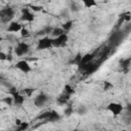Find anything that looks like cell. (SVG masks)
I'll list each match as a JSON object with an SVG mask.
<instances>
[{"mask_svg": "<svg viewBox=\"0 0 131 131\" xmlns=\"http://www.w3.org/2000/svg\"><path fill=\"white\" fill-rule=\"evenodd\" d=\"M113 87H114V85H113L110 81H104V82H103V90H104V91L110 90V89H112Z\"/></svg>", "mask_w": 131, "mask_h": 131, "instance_id": "27", "label": "cell"}, {"mask_svg": "<svg viewBox=\"0 0 131 131\" xmlns=\"http://www.w3.org/2000/svg\"><path fill=\"white\" fill-rule=\"evenodd\" d=\"M70 98H71V95H69V94H67V93L63 92L62 94H60V95L57 97L56 102H57L59 105H64V104L68 103V101L70 100Z\"/></svg>", "mask_w": 131, "mask_h": 131, "instance_id": "14", "label": "cell"}, {"mask_svg": "<svg viewBox=\"0 0 131 131\" xmlns=\"http://www.w3.org/2000/svg\"><path fill=\"white\" fill-rule=\"evenodd\" d=\"M126 111L128 112V114H131V103H128L126 106Z\"/></svg>", "mask_w": 131, "mask_h": 131, "instance_id": "33", "label": "cell"}, {"mask_svg": "<svg viewBox=\"0 0 131 131\" xmlns=\"http://www.w3.org/2000/svg\"><path fill=\"white\" fill-rule=\"evenodd\" d=\"M30 50V45L26 42H18L17 45L14 47V53L17 56L26 55Z\"/></svg>", "mask_w": 131, "mask_h": 131, "instance_id": "5", "label": "cell"}, {"mask_svg": "<svg viewBox=\"0 0 131 131\" xmlns=\"http://www.w3.org/2000/svg\"><path fill=\"white\" fill-rule=\"evenodd\" d=\"M8 93L12 96V98H13V104H14V105L20 106V105L24 104V102H25V97H24L19 92H17L16 89H15L13 86H10V87H9Z\"/></svg>", "mask_w": 131, "mask_h": 131, "instance_id": "2", "label": "cell"}, {"mask_svg": "<svg viewBox=\"0 0 131 131\" xmlns=\"http://www.w3.org/2000/svg\"><path fill=\"white\" fill-rule=\"evenodd\" d=\"M70 9L74 12H77L80 10V6L76 3V2H71V5H70Z\"/></svg>", "mask_w": 131, "mask_h": 131, "instance_id": "26", "label": "cell"}, {"mask_svg": "<svg viewBox=\"0 0 131 131\" xmlns=\"http://www.w3.org/2000/svg\"><path fill=\"white\" fill-rule=\"evenodd\" d=\"M106 110L110 111L114 116H119V115L123 112L124 107H123V105H122L121 103H119V102H111V103H108V105L106 106Z\"/></svg>", "mask_w": 131, "mask_h": 131, "instance_id": "6", "label": "cell"}, {"mask_svg": "<svg viewBox=\"0 0 131 131\" xmlns=\"http://www.w3.org/2000/svg\"><path fill=\"white\" fill-rule=\"evenodd\" d=\"M76 112H77L78 115H80V116H84V115H86V113H87V107H86L85 105H80Z\"/></svg>", "mask_w": 131, "mask_h": 131, "instance_id": "23", "label": "cell"}, {"mask_svg": "<svg viewBox=\"0 0 131 131\" xmlns=\"http://www.w3.org/2000/svg\"><path fill=\"white\" fill-rule=\"evenodd\" d=\"M62 34H66V32L63 31L62 28H54L53 31H52V33H51V35H52L54 38L59 37V36H61Z\"/></svg>", "mask_w": 131, "mask_h": 131, "instance_id": "17", "label": "cell"}, {"mask_svg": "<svg viewBox=\"0 0 131 131\" xmlns=\"http://www.w3.org/2000/svg\"><path fill=\"white\" fill-rule=\"evenodd\" d=\"M23 91L25 92V94H26L28 97H30V96H32V94L34 93L35 89H34V88H29V87H26V88H24V89H23Z\"/></svg>", "mask_w": 131, "mask_h": 131, "instance_id": "24", "label": "cell"}, {"mask_svg": "<svg viewBox=\"0 0 131 131\" xmlns=\"http://www.w3.org/2000/svg\"><path fill=\"white\" fill-rule=\"evenodd\" d=\"M125 32L123 31V30H115L112 34H111V36H110V38H108V46L113 49V48H116V47H118L121 43H122V41H123V39H124V37H125V34H124Z\"/></svg>", "mask_w": 131, "mask_h": 131, "instance_id": "1", "label": "cell"}, {"mask_svg": "<svg viewBox=\"0 0 131 131\" xmlns=\"http://www.w3.org/2000/svg\"><path fill=\"white\" fill-rule=\"evenodd\" d=\"M28 127H29V123L28 122H23L15 131H25V130L28 129Z\"/></svg>", "mask_w": 131, "mask_h": 131, "instance_id": "25", "label": "cell"}, {"mask_svg": "<svg viewBox=\"0 0 131 131\" xmlns=\"http://www.w3.org/2000/svg\"><path fill=\"white\" fill-rule=\"evenodd\" d=\"M20 19H21L23 21H29V23H31V21H33V20L35 19V15L30 11L29 8L24 7V8H21Z\"/></svg>", "mask_w": 131, "mask_h": 131, "instance_id": "9", "label": "cell"}, {"mask_svg": "<svg viewBox=\"0 0 131 131\" xmlns=\"http://www.w3.org/2000/svg\"><path fill=\"white\" fill-rule=\"evenodd\" d=\"M15 68H16V69H18L19 71H21V72H23V73H25V74H28V73H30V72L32 71L31 66H30V64H29V62H28L27 60H25V59L17 61V62H16V64H15Z\"/></svg>", "mask_w": 131, "mask_h": 131, "instance_id": "10", "label": "cell"}, {"mask_svg": "<svg viewBox=\"0 0 131 131\" xmlns=\"http://www.w3.org/2000/svg\"><path fill=\"white\" fill-rule=\"evenodd\" d=\"M31 9H33L34 11H40L42 10V6H37V5H30Z\"/></svg>", "mask_w": 131, "mask_h": 131, "instance_id": "30", "label": "cell"}, {"mask_svg": "<svg viewBox=\"0 0 131 131\" xmlns=\"http://www.w3.org/2000/svg\"><path fill=\"white\" fill-rule=\"evenodd\" d=\"M63 92L67 93V94H69V95H72V94L75 93V90H74V88H73L71 85L67 84V85L63 87Z\"/></svg>", "mask_w": 131, "mask_h": 131, "instance_id": "22", "label": "cell"}, {"mask_svg": "<svg viewBox=\"0 0 131 131\" xmlns=\"http://www.w3.org/2000/svg\"><path fill=\"white\" fill-rule=\"evenodd\" d=\"M131 20V13L126 11L125 12V21H130Z\"/></svg>", "mask_w": 131, "mask_h": 131, "instance_id": "31", "label": "cell"}, {"mask_svg": "<svg viewBox=\"0 0 131 131\" xmlns=\"http://www.w3.org/2000/svg\"><path fill=\"white\" fill-rule=\"evenodd\" d=\"M21 123H23V122H21V121H20L19 119H15V124H16L17 126H19V125H20Z\"/></svg>", "mask_w": 131, "mask_h": 131, "instance_id": "34", "label": "cell"}, {"mask_svg": "<svg viewBox=\"0 0 131 131\" xmlns=\"http://www.w3.org/2000/svg\"><path fill=\"white\" fill-rule=\"evenodd\" d=\"M73 131H84V130H79V129H75V130H73Z\"/></svg>", "mask_w": 131, "mask_h": 131, "instance_id": "36", "label": "cell"}, {"mask_svg": "<svg viewBox=\"0 0 131 131\" xmlns=\"http://www.w3.org/2000/svg\"><path fill=\"white\" fill-rule=\"evenodd\" d=\"M0 59H1V60H6V59H7V55H6L3 51L0 52Z\"/></svg>", "mask_w": 131, "mask_h": 131, "instance_id": "32", "label": "cell"}, {"mask_svg": "<svg viewBox=\"0 0 131 131\" xmlns=\"http://www.w3.org/2000/svg\"><path fill=\"white\" fill-rule=\"evenodd\" d=\"M82 3L84 4V6H85L86 8H90V7H92V6H96V5H97V2L94 1V0H83Z\"/></svg>", "mask_w": 131, "mask_h": 131, "instance_id": "18", "label": "cell"}, {"mask_svg": "<svg viewBox=\"0 0 131 131\" xmlns=\"http://www.w3.org/2000/svg\"><path fill=\"white\" fill-rule=\"evenodd\" d=\"M73 24H74V20H68V21H66V23H63V24L61 25V28H62V29H63V31L67 33L68 31H70V30H71V28H72Z\"/></svg>", "mask_w": 131, "mask_h": 131, "instance_id": "19", "label": "cell"}, {"mask_svg": "<svg viewBox=\"0 0 131 131\" xmlns=\"http://www.w3.org/2000/svg\"><path fill=\"white\" fill-rule=\"evenodd\" d=\"M82 54L81 53H77V55L70 61L71 63H74V64H76V66H79L80 63H81V60H82Z\"/></svg>", "mask_w": 131, "mask_h": 131, "instance_id": "20", "label": "cell"}, {"mask_svg": "<svg viewBox=\"0 0 131 131\" xmlns=\"http://www.w3.org/2000/svg\"><path fill=\"white\" fill-rule=\"evenodd\" d=\"M23 28H24V27H23L19 23H17V21H11V23L9 24L8 28H7V32H11V33L20 32Z\"/></svg>", "mask_w": 131, "mask_h": 131, "instance_id": "13", "label": "cell"}, {"mask_svg": "<svg viewBox=\"0 0 131 131\" xmlns=\"http://www.w3.org/2000/svg\"><path fill=\"white\" fill-rule=\"evenodd\" d=\"M58 131H61V130H58Z\"/></svg>", "mask_w": 131, "mask_h": 131, "instance_id": "37", "label": "cell"}, {"mask_svg": "<svg viewBox=\"0 0 131 131\" xmlns=\"http://www.w3.org/2000/svg\"><path fill=\"white\" fill-rule=\"evenodd\" d=\"M48 100H49V97H48L45 93L41 92V93H39V94L34 98V104H35L37 107H42L43 105H45V103H46Z\"/></svg>", "mask_w": 131, "mask_h": 131, "instance_id": "8", "label": "cell"}, {"mask_svg": "<svg viewBox=\"0 0 131 131\" xmlns=\"http://www.w3.org/2000/svg\"><path fill=\"white\" fill-rule=\"evenodd\" d=\"M53 47L52 46V38L45 36L41 39L38 40V44H37V50H44V49H49Z\"/></svg>", "mask_w": 131, "mask_h": 131, "instance_id": "4", "label": "cell"}, {"mask_svg": "<svg viewBox=\"0 0 131 131\" xmlns=\"http://www.w3.org/2000/svg\"><path fill=\"white\" fill-rule=\"evenodd\" d=\"M51 115H52V111H47V112H44V113L40 114L39 116H37L36 119L37 120H43V122H45L51 117Z\"/></svg>", "mask_w": 131, "mask_h": 131, "instance_id": "16", "label": "cell"}, {"mask_svg": "<svg viewBox=\"0 0 131 131\" xmlns=\"http://www.w3.org/2000/svg\"><path fill=\"white\" fill-rule=\"evenodd\" d=\"M59 120H60L59 114H58L56 111H53V110H52V115H51V117H50L47 121L43 122L42 124H45V123H54V122H57V121H59Z\"/></svg>", "mask_w": 131, "mask_h": 131, "instance_id": "15", "label": "cell"}, {"mask_svg": "<svg viewBox=\"0 0 131 131\" xmlns=\"http://www.w3.org/2000/svg\"><path fill=\"white\" fill-rule=\"evenodd\" d=\"M130 66H131V56H129V57H127V58H122V59H120V61H119V67H120V69H121L123 72H125V73L128 72Z\"/></svg>", "mask_w": 131, "mask_h": 131, "instance_id": "12", "label": "cell"}, {"mask_svg": "<svg viewBox=\"0 0 131 131\" xmlns=\"http://www.w3.org/2000/svg\"><path fill=\"white\" fill-rule=\"evenodd\" d=\"M14 16V10L12 7L8 6L5 8H2L0 10V19L2 23H8L10 21Z\"/></svg>", "mask_w": 131, "mask_h": 131, "instance_id": "3", "label": "cell"}, {"mask_svg": "<svg viewBox=\"0 0 131 131\" xmlns=\"http://www.w3.org/2000/svg\"><path fill=\"white\" fill-rule=\"evenodd\" d=\"M2 101H3L4 103H6V104H8V105H12V104H13V98H12V96H8V97H4V98L2 99Z\"/></svg>", "mask_w": 131, "mask_h": 131, "instance_id": "28", "label": "cell"}, {"mask_svg": "<svg viewBox=\"0 0 131 131\" xmlns=\"http://www.w3.org/2000/svg\"><path fill=\"white\" fill-rule=\"evenodd\" d=\"M68 40H69V37H68L67 33L62 34L59 37L52 38V46L53 47H63V46H66Z\"/></svg>", "mask_w": 131, "mask_h": 131, "instance_id": "7", "label": "cell"}, {"mask_svg": "<svg viewBox=\"0 0 131 131\" xmlns=\"http://www.w3.org/2000/svg\"><path fill=\"white\" fill-rule=\"evenodd\" d=\"M20 36L23 38H27V37H30V32L28 31V29L26 28H23L21 31H20Z\"/></svg>", "mask_w": 131, "mask_h": 131, "instance_id": "29", "label": "cell"}, {"mask_svg": "<svg viewBox=\"0 0 131 131\" xmlns=\"http://www.w3.org/2000/svg\"><path fill=\"white\" fill-rule=\"evenodd\" d=\"M97 53H98V49H96L94 52H91V53H86V54H84V55L82 56V60H81V63H80V64L89 63V62L93 61V59H94V57H96ZM80 64H79V66H80Z\"/></svg>", "mask_w": 131, "mask_h": 131, "instance_id": "11", "label": "cell"}, {"mask_svg": "<svg viewBox=\"0 0 131 131\" xmlns=\"http://www.w3.org/2000/svg\"><path fill=\"white\" fill-rule=\"evenodd\" d=\"M128 117H129V119H130V121H131V114H128Z\"/></svg>", "mask_w": 131, "mask_h": 131, "instance_id": "35", "label": "cell"}, {"mask_svg": "<svg viewBox=\"0 0 131 131\" xmlns=\"http://www.w3.org/2000/svg\"><path fill=\"white\" fill-rule=\"evenodd\" d=\"M73 113H74V107H73V105H71V104H69V105L64 108V111H63V114H64L66 117H70V116H72Z\"/></svg>", "mask_w": 131, "mask_h": 131, "instance_id": "21", "label": "cell"}]
</instances>
